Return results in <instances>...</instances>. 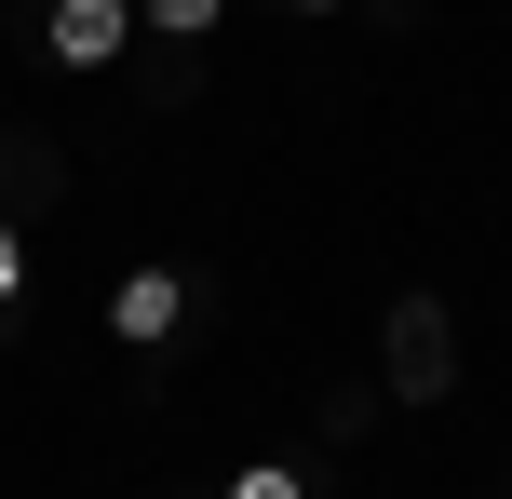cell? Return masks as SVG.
Returning a JSON list of instances; mask_svg holds the SVG:
<instances>
[{"mask_svg": "<svg viewBox=\"0 0 512 499\" xmlns=\"http://www.w3.org/2000/svg\"><path fill=\"white\" fill-rule=\"evenodd\" d=\"M378 392H391V405H445V392H459V324H445V297H391V324H378Z\"/></svg>", "mask_w": 512, "mask_h": 499, "instance_id": "cell-1", "label": "cell"}, {"mask_svg": "<svg viewBox=\"0 0 512 499\" xmlns=\"http://www.w3.org/2000/svg\"><path fill=\"white\" fill-rule=\"evenodd\" d=\"M41 54L81 68V81L122 68V54H135V0H41Z\"/></svg>", "mask_w": 512, "mask_h": 499, "instance_id": "cell-2", "label": "cell"}, {"mask_svg": "<svg viewBox=\"0 0 512 499\" xmlns=\"http://www.w3.org/2000/svg\"><path fill=\"white\" fill-rule=\"evenodd\" d=\"M176 324H189V270H122V284H108V338H122V351H162V338H176Z\"/></svg>", "mask_w": 512, "mask_h": 499, "instance_id": "cell-3", "label": "cell"}, {"mask_svg": "<svg viewBox=\"0 0 512 499\" xmlns=\"http://www.w3.org/2000/svg\"><path fill=\"white\" fill-rule=\"evenodd\" d=\"M216 499H310V459H243Z\"/></svg>", "mask_w": 512, "mask_h": 499, "instance_id": "cell-4", "label": "cell"}, {"mask_svg": "<svg viewBox=\"0 0 512 499\" xmlns=\"http://www.w3.org/2000/svg\"><path fill=\"white\" fill-rule=\"evenodd\" d=\"M216 14L230 0H135V27H162V41H216Z\"/></svg>", "mask_w": 512, "mask_h": 499, "instance_id": "cell-5", "label": "cell"}, {"mask_svg": "<svg viewBox=\"0 0 512 499\" xmlns=\"http://www.w3.org/2000/svg\"><path fill=\"white\" fill-rule=\"evenodd\" d=\"M14 297H27V230L0 216V311H14Z\"/></svg>", "mask_w": 512, "mask_h": 499, "instance_id": "cell-6", "label": "cell"}, {"mask_svg": "<svg viewBox=\"0 0 512 499\" xmlns=\"http://www.w3.org/2000/svg\"><path fill=\"white\" fill-rule=\"evenodd\" d=\"M297 14H351V0H297Z\"/></svg>", "mask_w": 512, "mask_h": 499, "instance_id": "cell-7", "label": "cell"}]
</instances>
